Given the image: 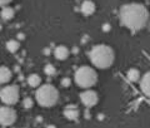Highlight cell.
<instances>
[{"instance_id":"obj_7","label":"cell","mask_w":150,"mask_h":128,"mask_svg":"<svg viewBox=\"0 0 150 128\" xmlns=\"http://www.w3.org/2000/svg\"><path fill=\"white\" fill-rule=\"evenodd\" d=\"M80 101L86 108H91V107L98 104V102H99V97H98L96 92L89 89V91H85V92H83L80 94Z\"/></svg>"},{"instance_id":"obj_16","label":"cell","mask_w":150,"mask_h":128,"mask_svg":"<svg viewBox=\"0 0 150 128\" xmlns=\"http://www.w3.org/2000/svg\"><path fill=\"white\" fill-rule=\"evenodd\" d=\"M19 48H20V43H19L18 40H9L6 43V49L10 51V53H16V51L19 50Z\"/></svg>"},{"instance_id":"obj_2","label":"cell","mask_w":150,"mask_h":128,"mask_svg":"<svg viewBox=\"0 0 150 128\" xmlns=\"http://www.w3.org/2000/svg\"><path fill=\"white\" fill-rule=\"evenodd\" d=\"M89 58L93 65H95L99 69H108L110 68L115 59V53L111 46L105 44H99L93 46V49L89 53Z\"/></svg>"},{"instance_id":"obj_6","label":"cell","mask_w":150,"mask_h":128,"mask_svg":"<svg viewBox=\"0 0 150 128\" xmlns=\"http://www.w3.org/2000/svg\"><path fill=\"white\" fill-rule=\"evenodd\" d=\"M16 121V112L13 109L11 106H3L0 107V126L9 127L13 126Z\"/></svg>"},{"instance_id":"obj_9","label":"cell","mask_w":150,"mask_h":128,"mask_svg":"<svg viewBox=\"0 0 150 128\" xmlns=\"http://www.w3.org/2000/svg\"><path fill=\"white\" fill-rule=\"evenodd\" d=\"M53 53H54V56L58 60H65V59H68L70 51L65 45H59V46H56V48L54 49Z\"/></svg>"},{"instance_id":"obj_14","label":"cell","mask_w":150,"mask_h":128,"mask_svg":"<svg viewBox=\"0 0 150 128\" xmlns=\"http://www.w3.org/2000/svg\"><path fill=\"white\" fill-rule=\"evenodd\" d=\"M41 83V77L39 74H30L28 78V84L33 88H38Z\"/></svg>"},{"instance_id":"obj_21","label":"cell","mask_w":150,"mask_h":128,"mask_svg":"<svg viewBox=\"0 0 150 128\" xmlns=\"http://www.w3.org/2000/svg\"><path fill=\"white\" fill-rule=\"evenodd\" d=\"M103 30H104V31H109L110 30V25L109 24H105L104 26H103Z\"/></svg>"},{"instance_id":"obj_22","label":"cell","mask_w":150,"mask_h":128,"mask_svg":"<svg viewBox=\"0 0 150 128\" xmlns=\"http://www.w3.org/2000/svg\"><path fill=\"white\" fill-rule=\"evenodd\" d=\"M78 50H79L78 48H74V49H73V51H74V53H75V54H76V53H78Z\"/></svg>"},{"instance_id":"obj_15","label":"cell","mask_w":150,"mask_h":128,"mask_svg":"<svg viewBox=\"0 0 150 128\" xmlns=\"http://www.w3.org/2000/svg\"><path fill=\"white\" fill-rule=\"evenodd\" d=\"M126 77H128V79L130 80V82H138V80L140 79V72L138 69L135 68H131L128 70V73H126Z\"/></svg>"},{"instance_id":"obj_5","label":"cell","mask_w":150,"mask_h":128,"mask_svg":"<svg viewBox=\"0 0 150 128\" xmlns=\"http://www.w3.org/2000/svg\"><path fill=\"white\" fill-rule=\"evenodd\" d=\"M20 97V89L18 85H5L0 91V99L6 106H14L16 104Z\"/></svg>"},{"instance_id":"obj_19","label":"cell","mask_w":150,"mask_h":128,"mask_svg":"<svg viewBox=\"0 0 150 128\" xmlns=\"http://www.w3.org/2000/svg\"><path fill=\"white\" fill-rule=\"evenodd\" d=\"M70 83H71V80H70L69 78H64V79H62V85H63V87H69Z\"/></svg>"},{"instance_id":"obj_1","label":"cell","mask_w":150,"mask_h":128,"mask_svg":"<svg viewBox=\"0 0 150 128\" xmlns=\"http://www.w3.org/2000/svg\"><path fill=\"white\" fill-rule=\"evenodd\" d=\"M120 21L133 31L142 30L149 21V11L142 4H126L120 8Z\"/></svg>"},{"instance_id":"obj_13","label":"cell","mask_w":150,"mask_h":128,"mask_svg":"<svg viewBox=\"0 0 150 128\" xmlns=\"http://www.w3.org/2000/svg\"><path fill=\"white\" fill-rule=\"evenodd\" d=\"M0 15H1L3 20H11L14 15H15V10H14L13 8L5 5V6H3L1 11H0Z\"/></svg>"},{"instance_id":"obj_8","label":"cell","mask_w":150,"mask_h":128,"mask_svg":"<svg viewBox=\"0 0 150 128\" xmlns=\"http://www.w3.org/2000/svg\"><path fill=\"white\" fill-rule=\"evenodd\" d=\"M140 89L145 96L150 98V72L145 73L140 79Z\"/></svg>"},{"instance_id":"obj_10","label":"cell","mask_w":150,"mask_h":128,"mask_svg":"<svg viewBox=\"0 0 150 128\" xmlns=\"http://www.w3.org/2000/svg\"><path fill=\"white\" fill-rule=\"evenodd\" d=\"M95 4H94L91 0H84V1L81 3V6H80V10L81 13L84 14V15H91V14H94V11H95Z\"/></svg>"},{"instance_id":"obj_4","label":"cell","mask_w":150,"mask_h":128,"mask_svg":"<svg viewBox=\"0 0 150 128\" xmlns=\"http://www.w3.org/2000/svg\"><path fill=\"white\" fill-rule=\"evenodd\" d=\"M75 83H76L80 88H91L93 85H95L98 82V74L95 72V69H93L91 67L88 65H83L79 69H76L74 75Z\"/></svg>"},{"instance_id":"obj_17","label":"cell","mask_w":150,"mask_h":128,"mask_svg":"<svg viewBox=\"0 0 150 128\" xmlns=\"http://www.w3.org/2000/svg\"><path fill=\"white\" fill-rule=\"evenodd\" d=\"M44 73L46 75H54L56 73V69L53 64H46L45 67H44Z\"/></svg>"},{"instance_id":"obj_11","label":"cell","mask_w":150,"mask_h":128,"mask_svg":"<svg viewBox=\"0 0 150 128\" xmlns=\"http://www.w3.org/2000/svg\"><path fill=\"white\" fill-rule=\"evenodd\" d=\"M64 116L69 121H76L79 118V109L75 106H69L64 109Z\"/></svg>"},{"instance_id":"obj_3","label":"cell","mask_w":150,"mask_h":128,"mask_svg":"<svg viewBox=\"0 0 150 128\" xmlns=\"http://www.w3.org/2000/svg\"><path fill=\"white\" fill-rule=\"evenodd\" d=\"M35 99L41 107H53L59 101V91L51 84L39 85L35 93Z\"/></svg>"},{"instance_id":"obj_18","label":"cell","mask_w":150,"mask_h":128,"mask_svg":"<svg viewBox=\"0 0 150 128\" xmlns=\"http://www.w3.org/2000/svg\"><path fill=\"white\" fill-rule=\"evenodd\" d=\"M23 106H24L25 109H30V108H33V106H34V101H33L31 98H25L24 101H23Z\"/></svg>"},{"instance_id":"obj_12","label":"cell","mask_w":150,"mask_h":128,"mask_svg":"<svg viewBox=\"0 0 150 128\" xmlns=\"http://www.w3.org/2000/svg\"><path fill=\"white\" fill-rule=\"evenodd\" d=\"M11 77H13V73L8 67H0V84L9 83Z\"/></svg>"},{"instance_id":"obj_20","label":"cell","mask_w":150,"mask_h":128,"mask_svg":"<svg viewBox=\"0 0 150 128\" xmlns=\"http://www.w3.org/2000/svg\"><path fill=\"white\" fill-rule=\"evenodd\" d=\"M9 3H11V0H0V6H5Z\"/></svg>"}]
</instances>
